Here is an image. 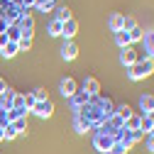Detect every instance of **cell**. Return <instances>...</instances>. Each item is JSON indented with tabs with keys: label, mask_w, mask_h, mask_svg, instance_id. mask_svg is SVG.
Segmentation results:
<instances>
[{
	"label": "cell",
	"mask_w": 154,
	"mask_h": 154,
	"mask_svg": "<svg viewBox=\"0 0 154 154\" xmlns=\"http://www.w3.org/2000/svg\"><path fill=\"white\" fill-rule=\"evenodd\" d=\"M154 73V59H149V56H144V59H140L137 64H132L127 76L132 81H137V79H144V76H152Z\"/></svg>",
	"instance_id": "1"
},
{
	"label": "cell",
	"mask_w": 154,
	"mask_h": 154,
	"mask_svg": "<svg viewBox=\"0 0 154 154\" xmlns=\"http://www.w3.org/2000/svg\"><path fill=\"white\" fill-rule=\"evenodd\" d=\"M115 142H118V134H110V132H100V134H95V140H93V144H95L98 152H108Z\"/></svg>",
	"instance_id": "2"
},
{
	"label": "cell",
	"mask_w": 154,
	"mask_h": 154,
	"mask_svg": "<svg viewBox=\"0 0 154 154\" xmlns=\"http://www.w3.org/2000/svg\"><path fill=\"white\" fill-rule=\"evenodd\" d=\"M83 93L88 95V98H95V95L100 93V81L93 79V76H86L83 79Z\"/></svg>",
	"instance_id": "3"
},
{
	"label": "cell",
	"mask_w": 154,
	"mask_h": 154,
	"mask_svg": "<svg viewBox=\"0 0 154 154\" xmlns=\"http://www.w3.org/2000/svg\"><path fill=\"white\" fill-rule=\"evenodd\" d=\"M59 91H61L64 98H71V95L79 91V86H76V81L71 79V76H66V79H61V81H59Z\"/></svg>",
	"instance_id": "4"
},
{
	"label": "cell",
	"mask_w": 154,
	"mask_h": 154,
	"mask_svg": "<svg viewBox=\"0 0 154 154\" xmlns=\"http://www.w3.org/2000/svg\"><path fill=\"white\" fill-rule=\"evenodd\" d=\"M88 100H91V98H88V95H86L83 91H76V93L71 95V108H73L76 112H81V110L88 105Z\"/></svg>",
	"instance_id": "5"
},
{
	"label": "cell",
	"mask_w": 154,
	"mask_h": 154,
	"mask_svg": "<svg viewBox=\"0 0 154 154\" xmlns=\"http://www.w3.org/2000/svg\"><path fill=\"white\" fill-rule=\"evenodd\" d=\"M61 56H64L66 61H73L76 56H79V47H76L73 39H66V44L61 47Z\"/></svg>",
	"instance_id": "6"
},
{
	"label": "cell",
	"mask_w": 154,
	"mask_h": 154,
	"mask_svg": "<svg viewBox=\"0 0 154 154\" xmlns=\"http://www.w3.org/2000/svg\"><path fill=\"white\" fill-rule=\"evenodd\" d=\"M34 115H39V118H49V115L54 112V103L51 100H42V103H34Z\"/></svg>",
	"instance_id": "7"
},
{
	"label": "cell",
	"mask_w": 154,
	"mask_h": 154,
	"mask_svg": "<svg viewBox=\"0 0 154 154\" xmlns=\"http://www.w3.org/2000/svg\"><path fill=\"white\" fill-rule=\"evenodd\" d=\"M76 32H79V22L73 20H66V22H61V37H66V39H73L76 37Z\"/></svg>",
	"instance_id": "8"
},
{
	"label": "cell",
	"mask_w": 154,
	"mask_h": 154,
	"mask_svg": "<svg viewBox=\"0 0 154 154\" xmlns=\"http://www.w3.org/2000/svg\"><path fill=\"white\" fill-rule=\"evenodd\" d=\"M20 34L22 37H32V29H34V20H32V15H22L20 17Z\"/></svg>",
	"instance_id": "9"
},
{
	"label": "cell",
	"mask_w": 154,
	"mask_h": 154,
	"mask_svg": "<svg viewBox=\"0 0 154 154\" xmlns=\"http://www.w3.org/2000/svg\"><path fill=\"white\" fill-rule=\"evenodd\" d=\"M120 61H122L125 66H132V64H137V61H140V56L134 54V49H132V47H125V49H122V54H120Z\"/></svg>",
	"instance_id": "10"
},
{
	"label": "cell",
	"mask_w": 154,
	"mask_h": 154,
	"mask_svg": "<svg viewBox=\"0 0 154 154\" xmlns=\"http://www.w3.org/2000/svg\"><path fill=\"white\" fill-rule=\"evenodd\" d=\"M12 103H15V93L8 88L3 95H0V110H10V108H12Z\"/></svg>",
	"instance_id": "11"
},
{
	"label": "cell",
	"mask_w": 154,
	"mask_h": 154,
	"mask_svg": "<svg viewBox=\"0 0 154 154\" xmlns=\"http://www.w3.org/2000/svg\"><path fill=\"white\" fill-rule=\"evenodd\" d=\"M108 27H110L112 32H120V29H122V15H120V12H112L110 20H108Z\"/></svg>",
	"instance_id": "12"
},
{
	"label": "cell",
	"mask_w": 154,
	"mask_h": 154,
	"mask_svg": "<svg viewBox=\"0 0 154 154\" xmlns=\"http://www.w3.org/2000/svg\"><path fill=\"white\" fill-rule=\"evenodd\" d=\"M140 108L144 110V115H149L154 110V95H142L140 98Z\"/></svg>",
	"instance_id": "13"
},
{
	"label": "cell",
	"mask_w": 154,
	"mask_h": 154,
	"mask_svg": "<svg viewBox=\"0 0 154 154\" xmlns=\"http://www.w3.org/2000/svg\"><path fill=\"white\" fill-rule=\"evenodd\" d=\"M115 42H118V47H120V49H125V47H130V44H132V42H130V34H127L125 29L115 32Z\"/></svg>",
	"instance_id": "14"
},
{
	"label": "cell",
	"mask_w": 154,
	"mask_h": 154,
	"mask_svg": "<svg viewBox=\"0 0 154 154\" xmlns=\"http://www.w3.org/2000/svg\"><path fill=\"white\" fill-rule=\"evenodd\" d=\"M142 39H144V47H147V56L154 59V32H147Z\"/></svg>",
	"instance_id": "15"
},
{
	"label": "cell",
	"mask_w": 154,
	"mask_h": 154,
	"mask_svg": "<svg viewBox=\"0 0 154 154\" xmlns=\"http://www.w3.org/2000/svg\"><path fill=\"white\" fill-rule=\"evenodd\" d=\"M0 51H3V56H5V59H12V56L20 51V49H17V44H15V42H8V44L0 49Z\"/></svg>",
	"instance_id": "16"
},
{
	"label": "cell",
	"mask_w": 154,
	"mask_h": 154,
	"mask_svg": "<svg viewBox=\"0 0 154 154\" xmlns=\"http://www.w3.org/2000/svg\"><path fill=\"white\" fill-rule=\"evenodd\" d=\"M73 125H76V132H81V134H83V132H88V127H91V125H88V120H86V118H81V115H76V122H73Z\"/></svg>",
	"instance_id": "17"
},
{
	"label": "cell",
	"mask_w": 154,
	"mask_h": 154,
	"mask_svg": "<svg viewBox=\"0 0 154 154\" xmlns=\"http://www.w3.org/2000/svg\"><path fill=\"white\" fill-rule=\"evenodd\" d=\"M115 115H118V118H120V120L125 122L127 118H132V108H130V105H120L118 110H115Z\"/></svg>",
	"instance_id": "18"
},
{
	"label": "cell",
	"mask_w": 154,
	"mask_h": 154,
	"mask_svg": "<svg viewBox=\"0 0 154 154\" xmlns=\"http://www.w3.org/2000/svg\"><path fill=\"white\" fill-rule=\"evenodd\" d=\"M5 34H8V42H15V44H17V39H20V37H22V34H20V29H17L15 25H10Z\"/></svg>",
	"instance_id": "19"
},
{
	"label": "cell",
	"mask_w": 154,
	"mask_h": 154,
	"mask_svg": "<svg viewBox=\"0 0 154 154\" xmlns=\"http://www.w3.org/2000/svg\"><path fill=\"white\" fill-rule=\"evenodd\" d=\"M140 115H132V118H127L125 120V130H140Z\"/></svg>",
	"instance_id": "20"
},
{
	"label": "cell",
	"mask_w": 154,
	"mask_h": 154,
	"mask_svg": "<svg viewBox=\"0 0 154 154\" xmlns=\"http://www.w3.org/2000/svg\"><path fill=\"white\" fill-rule=\"evenodd\" d=\"M47 29H49V34H51V37H61V22H59V20H51Z\"/></svg>",
	"instance_id": "21"
},
{
	"label": "cell",
	"mask_w": 154,
	"mask_h": 154,
	"mask_svg": "<svg viewBox=\"0 0 154 154\" xmlns=\"http://www.w3.org/2000/svg\"><path fill=\"white\" fill-rule=\"evenodd\" d=\"M54 20H59V22L71 20V10H69V8H59V10H56V17H54Z\"/></svg>",
	"instance_id": "22"
},
{
	"label": "cell",
	"mask_w": 154,
	"mask_h": 154,
	"mask_svg": "<svg viewBox=\"0 0 154 154\" xmlns=\"http://www.w3.org/2000/svg\"><path fill=\"white\" fill-rule=\"evenodd\" d=\"M134 27H137L134 17H130V15H122V29H125V32H130V29H134Z\"/></svg>",
	"instance_id": "23"
},
{
	"label": "cell",
	"mask_w": 154,
	"mask_h": 154,
	"mask_svg": "<svg viewBox=\"0 0 154 154\" xmlns=\"http://www.w3.org/2000/svg\"><path fill=\"white\" fill-rule=\"evenodd\" d=\"M10 127H12L17 134H20V132H25V127H27V120H25V118H17L15 122H10Z\"/></svg>",
	"instance_id": "24"
},
{
	"label": "cell",
	"mask_w": 154,
	"mask_h": 154,
	"mask_svg": "<svg viewBox=\"0 0 154 154\" xmlns=\"http://www.w3.org/2000/svg\"><path fill=\"white\" fill-rule=\"evenodd\" d=\"M32 47V37H20V39H17V49L20 51H27Z\"/></svg>",
	"instance_id": "25"
},
{
	"label": "cell",
	"mask_w": 154,
	"mask_h": 154,
	"mask_svg": "<svg viewBox=\"0 0 154 154\" xmlns=\"http://www.w3.org/2000/svg\"><path fill=\"white\" fill-rule=\"evenodd\" d=\"M32 98H34L37 103H42V100H49V95H47V91H44V88H34Z\"/></svg>",
	"instance_id": "26"
},
{
	"label": "cell",
	"mask_w": 154,
	"mask_h": 154,
	"mask_svg": "<svg viewBox=\"0 0 154 154\" xmlns=\"http://www.w3.org/2000/svg\"><path fill=\"white\" fill-rule=\"evenodd\" d=\"M127 34H130V42H140V39H142V37H144V32H142L140 27H134V29H130Z\"/></svg>",
	"instance_id": "27"
},
{
	"label": "cell",
	"mask_w": 154,
	"mask_h": 154,
	"mask_svg": "<svg viewBox=\"0 0 154 154\" xmlns=\"http://www.w3.org/2000/svg\"><path fill=\"white\" fill-rule=\"evenodd\" d=\"M125 152H127V149H125V144H120V142H115V144H112V147H110V149H108L105 154H125Z\"/></svg>",
	"instance_id": "28"
},
{
	"label": "cell",
	"mask_w": 154,
	"mask_h": 154,
	"mask_svg": "<svg viewBox=\"0 0 154 154\" xmlns=\"http://www.w3.org/2000/svg\"><path fill=\"white\" fill-rule=\"evenodd\" d=\"M37 5H39V10H42V12H49V10L54 8L51 0H37Z\"/></svg>",
	"instance_id": "29"
},
{
	"label": "cell",
	"mask_w": 154,
	"mask_h": 154,
	"mask_svg": "<svg viewBox=\"0 0 154 154\" xmlns=\"http://www.w3.org/2000/svg\"><path fill=\"white\" fill-rule=\"evenodd\" d=\"M12 108H22V110H25V95H17V93H15V103H12Z\"/></svg>",
	"instance_id": "30"
},
{
	"label": "cell",
	"mask_w": 154,
	"mask_h": 154,
	"mask_svg": "<svg viewBox=\"0 0 154 154\" xmlns=\"http://www.w3.org/2000/svg\"><path fill=\"white\" fill-rule=\"evenodd\" d=\"M34 103H37V100L32 98V93H29V95H25V110H32V108H34Z\"/></svg>",
	"instance_id": "31"
},
{
	"label": "cell",
	"mask_w": 154,
	"mask_h": 154,
	"mask_svg": "<svg viewBox=\"0 0 154 154\" xmlns=\"http://www.w3.org/2000/svg\"><path fill=\"white\" fill-rule=\"evenodd\" d=\"M15 137H17V132H15V130L8 125V127H5V140H15Z\"/></svg>",
	"instance_id": "32"
},
{
	"label": "cell",
	"mask_w": 154,
	"mask_h": 154,
	"mask_svg": "<svg viewBox=\"0 0 154 154\" xmlns=\"http://www.w3.org/2000/svg\"><path fill=\"white\" fill-rule=\"evenodd\" d=\"M8 27H10V25H8V20H5L3 15H0V34H3V32H8Z\"/></svg>",
	"instance_id": "33"
},
{
	"label": "cell",
	"mask_w": 154,
	"mask_h": 154,
	"mask_svg": "<svg viewBox=\"0 0 154 154\" xmlns=\"http://www.w3.org/2000/svg\"><path fill=\"white\" fill-rule=\"evenodd\" d=\"M5 91H8V81H5V79H0V95H3Z\"/></svg>",
	"instance_id": "34"
},
{
	"label": "cell",
	"mask_w": 154,
	"mask_h": 154,
	"mask_svg": "<svg viewBox=\"0 0 154 154\" xmlns=\"http://www.w3.org/2000/svg\"><path fill=\"white\" fill-rule=\"evenodd\" d=\"M5 44H8V34H5V32H3V34H0V49H3V47H5Z\"/></svg>",
	"instance_id": "35"
},
{
	"label": "cell",
	"mask_w": 154,
	"mask_h": 154,
	"mask_svg": "<svg viewBox=\"0 0 154 154\" xmlns=\"http://www.w3.org/2000/svg\"><path fill=\"white\" fill-rule=\"evenodd\" d=\"M5 140V127H0V142Z\"/></svg>",
	"instance_id": "36"
},
{
	"label": "cell",
	"mask_w": 154,
	"mask_h": 154,
	"mask_svg": "<svg viewBox=\"0 0 154 154\" xmlns=\"http://www.w3.org/2000/svg\"><path fill=\"white\" fill-rule=\"evenodd\" d=\"M149 149L154 152V137H149Z\"/></svg>",
	"instance_id": "37"
},
{
	"label": "cell",
	"mask_w": 154,
	"mask_h": 154,
	"mask_svg": "<svg viewBox=\"0 0 154 154\" xmlns=\"http://www.w3.org/2000/svg\"><path fill=\"white\" fill-rule=\"evenodd\" d=\"M149 120H152V122H154V110H152V112H149Z\"/></svg>",
	"instance_id": "38"
}]
</instances>
